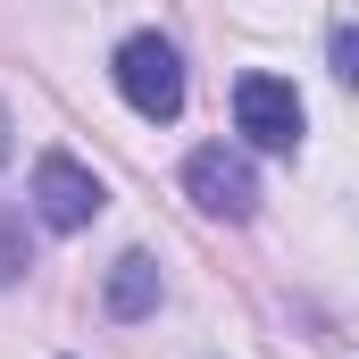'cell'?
I'll list each match as a JSON object with an SVG mask.
<instances>
[{
	"label": "cell",
	"instance_id": "obj_6",
	"mask_svg": "<svg viewBox=\"0 0 359 359\" xmlns=\"http://www.w3.org/2000/svg\"><path fill=\"white\" fill-rule=\"evenodd\" d=\"M25 276V226H17V209H0V284H17Z\"/></svg>",
	"mask_w": 359,
	"mask_h": 359
},
{
	"label": "cell",
	"instance_id": "obj_2",
	"mask_svg": "<svg viewBox=\"0 0 359 359\" xmlns=\"http://www.w3.org/2000/svg\"><path fill=\"white\" fill-rule=\"evenodd\" d=\"M100 176H92L84 159H67V151H42V168H34V209H42V226H59V234H84L92 217H100Z\"/></svg>",
	"mask_w": 359,
	"mask_h": 359
},
{
	"label": "cell",
	"instance_id": "obj_5",
	"mask_svg": "<svg viewBox=\"0 0 359 359\" xmlns=\"http://www.w3.org/2000/svg\"><path fill=\"white\" fill-rule=\"evenodd\" d=\"M159 309V259L151 251H126L109 268V318H151Z\"/></svg>",
	"mask_w": 359,
	"mask_h": 359
},
{
	"label": "cell",
	"instance_id": "obj_8",
	"mask_svg": "<svg viewBox=\"0 0 359 359\" xmlns=\"http://www.w3.org/2000/svg\"><path fill=\"white\" fill-rule=\"evenodd\" d=\"M0 168H8V109H0Z\"/></svg>",
	"mask_w": 359,
	"mask_h": 359
},
{
	"label": "cell",
	"instance_id": "obj_7",
	"mask_svg": "<svg viewBox=\"0 0 359 359\" xmlns=\"http://www.w3.org/2000/svg\"><path fill=\"white\" fill-rule=\"evenodd\" d=\"M334 76H359V34L351 25H334Z\"/></svg>",
	"mask_w": 359,
	"mask_h": 359
},
{
	"label": "cell",
	"instance_id": "obj_3",
	"mask_svg": "<svg viewBox=\"0 0 359 359\" xmlns=\"http://www.w3.org/2000/svg\"><path fill=\"white\" fill-rule=\"evenodd\" d=\"M184 192H192L209 217H226V226H243V217L259 209L251 159H243V151H226V142H209V151H192V159H184Z\"/></svg>",
	"mask_w": 359,
	"mask_h": 359
},
{
	"label": "cell",
	"instance_id": "obj_1",
	"mask_svg": "<svg viewBox=\"0 0 359 359\" xmlns=\"http://www.w3.org/2000/svg\"><path fill=\"white\" fill-rule=\"evenodd\" d=\"M117 92H126V109H134V117L168 126V117L184 109V59H176V42H159V34L117 42Z\"/></svg>",
	"mask_w": 359,
	"mask_h": 359
},
{
	"label": "cell",
	"instance_id": "obj_4",
	"mask_svg": "<svg viewBox=\"0 0 359 359\" xmlns=\"http://www.w3.org/2000/svg\"><path fill=\"white\" fill-rule=\"evenodd\" d=\"M234 126L259 151H301V92L284 76H243L234 84Z\"/></svg>",
	"mask_w": 359,
	"mask_h": 359
}]
</instances>
